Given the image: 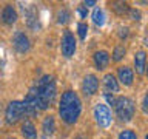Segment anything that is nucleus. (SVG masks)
Masks as SVG:
<instances>
[{"instance_id":"obj_1","label":"nucleus","mask_w":148,"mask_h":139,"mask_svg":"<svg viewBox=\"0 0 148 139\" xmlns=\"http://www.w3.org/2000/svg\"><path fill=\"white\" fill-rule=\"evenodd\" d=\"M80 111H82V102L79 99V96L71 90L65 91L59 102V114L62 120L66 122L68 125L76 124L79 116H80Z\"/></svg>"},{"instance_id":"obj_2","label":"nucleus","mask_w":148,"mask_h":139,"mask_svg":"<svg viewBox=\"0 0 148 139\" xmlns=\"http://www.w3.org/2000/svg\"><path fill=\"white\" fill-rule=\"evenodd\" d=\"M37 108L48 110L56 99V82L53 76H43L36 85Z\"/></svg>"},{"instance_id":"obj_3","label":"nucleus","mask_w":148,"mask_h":139,"mask_svg":"<svg viewBox=\"0 0 148 139\" xmlns=\"http://www.w3.org/2000/svg\"><path fill=\"white\" fill-rule=\"evenodd\" d=\"M114 108H116V114L120 120L123 122H128V120L133 119L134 116V102L133 99H130L127 96H120L116 99V104H114Z\"/></svg>"},{"instance_id":"obj_4","label":"nucleus","mask_w":148,"mask_h":139,"mask_svg":"<svg viewBox=\"0 0 148 139\" xmlns=\"http://www.w3.org/2000/svg\"><path fill=\"white\" fill-rule=\"evenodd\" d=\"M25 114V105L23 100H12L6 108V122L8 124H16L17 120H20V118Z\"/></svg>"},{"instance_id":"obj_5","label":"nucleus","mask_w":148,"mask_h":139,"mask_svg":"<svg viewBox=\"0 0 148 139\" xmlns=\"http://www.w3.org/2000/svg\"><path fill=\"white\" fill-rule=\"evenodd\" d=\"M94 118H96V122L100 125V127H110L111 125V111L106 105L103 104H96L94 105Z\"/></svg>"},{"instance_id":"obj_6","label":"nucleus","mask_w":148,"mask_h":139,"mask_svg":"<svg viewBox=\"0 0 148 139\" xmlns=\"http://www.w3.org/2000/svg\"><path fill=\"white\" fill-rule=\"evenodd\" d=\"M76 53V39L69 31H65L62 37V54L65 57H73Z\"/></svg>"},{"instance_id":"obj_7","label":"nucleus","mask_w":148,"mask_h":139,"mask_svg":"<svg viewBox=\"0 0 148 139\" xmlns=\"http://www.w3.org/2000/svg\"><path fill=\"white\" fill-rule=\"evenodd\" d=\"M23 105H25V114L28 116H36L39 108H37V96H36V87H32L29 93L26 94L25 100H23Z\"/></svg>"},{"instance_id":"obj_8","label":"nucleus","mask_w":148,"mask_h":139,"mask_svg":"<svg viewBox=\"0 0 148 139\" xmlns=\"http://www.w3.org/2000/svg\"><path fill=\"white\" fill-rule=\"evenodd\" d=\"M97 88H99V79H97L94 74H88L83 79V83H82V90L86 96H92L97 93Z\"/></svg>"},{"instance_id":"obj_9","label":"nucleus","mask_w":148,"mask_h":139,"mask_svg":"<svg viewBox=\"0 0 148 139\" xmlns=\"http://www.w3.org/2000/svg\"><path fill=\"white\" fill-rule=\"evenodd\" d=\"M12 43H14V48H16L18 53H26V51L29 50V46H31L28 36L25 34V32H22V31H17L16 34H14Z\"/></svg>"},{"instance_id":"obj_10","label":"nucleus","mask_w":148,"mask_h":139,"mask_svg":"<svg viewBox=\"0 0 148 139\" xmlns=\"http://www.w3.org/2000/svg\"><path fill=\"white\" fill-rule=\"evenodd\" d=\"M92 60H94L97 70H105L110 63V54L106 51H96L94 56H92Z\"/></svg>"},{"instance_id":"obj_11","label":"nucleus","mask_w":148,"mask_h":139,"mask_svg":"<svg viewBox=\"0 0 148 139\" xmlns=\"http://www.w3.org/2000/svg\"><path fill=\"white\" fill-rule=\"evenodd\" d=\"M117 76H119V81L122 82L123 85L130 87V85L133 83L134 73H133L131 68H128V67H120V68L117 70Z\"/></svg>"},{"instance_id":"obj_12","label":"nucleus","mask_w":148,"mask_h":139,"mask_svg":"<svg viewBox=\"0 0 148 139\" xmlns=\"http://www.w3.org/2000/svg\"><path fill=\"white\" fill-rule=\"evenodd\" d=\"M145 63H147V54L145 51H137L134 56V68L137 74H145Z\"/></svg>"},{"instance_id":"obj_13","label":"nucleus","mask_w":148,"mask_h":139,"mask_svg":"<svg viewBox=\"0 0 148 139\" xmlns=\"http://www.w3.org/2000/svg\"><path fill=\"white\" fill-rule=\"evenodd\" d=\"M2 19H3V22L6 23V25H12V23H16L17 22L16 9H14L11 5H6L5 9H3V12H2Z\"/></svg>"},{"instance_id":"obj_14","label":"nucleus","mask_w":148,"mask_h":139,"mask_svg":"<svg viewBox=\"0 0 148 139\" xmlns=\"http://www.w3.org/2000/svg\"><path fill=\"white\" fill-rule=\"evenodd\" d=\"M22 134L25 136V139H36L37 138V130L31 120H25L22 124Z\"/></svg>"},{"instance_id":"obj_15","label":"nucleus","mask_w":148,"mask_h":139,"mask_svg":"<svg viewBox=\"0 0 148 139\" xmlns=\"http://www.w3.org/2000/svg\"><path fill=\"white\" fill-rule=\"evenodd\" d=\"M102 81H103L105 91H113V93L119 91V83H117V81H116V77L113 74H105Z\"/></svg>"},{"instance_id":"obj_16","label":"nucleus","mask_w":148,"mask_h":139,"mask_svg":"<svg viewBox=\"0 0 148 139\" xmlns=\"http://www.w3.org/2000/svg\"><path fill=\"white\" fill-rule=\"evenodd\" d=\"M42 128H43L45 134H53L56 130V120L53 116H46L43 119V124H42Z\"/></svg>"},{"instance_id":"obj_17","label":"nucleus","mask_w":148,"mask_h":139,"mask_svg":"<svg viewBox=\"0 0 148 139\" xmlns=\"http://www.w3.org/2000/svg\"><path fill=\"white\" fill-rule=\"evenodd\" d=\"M92 22H94L96 26H102L105 23V12L102 8H96L92 11Z\"/></svg>"},{"instance_id":"obj_18","label":"nucleus","mask_w":148,"mask_h":139,"mask_svg":"<svg viewBox=\"0 0 148 139\" xmlns=\"http://www.w3.org/2000/svg\"><path fill=\"white\" fill-rule=\"evenodd\" d=\"M125 53H127V50H125L123 45H117L113 51V60H116V62H119V60H122L125 57Z\"/></svg>"},{"instance_id":"obj_19","label":"nucleus","mask_w":148,"mask_h":139,"mask_svg":"<svg viewBox=\"0 0 148 139\" xmlns=\"http://www.w3.org/2000/svg\"><path fill=\"white\" fill-rule=\"evenodd\" d=\"M25 17H26V23H28V26L36 28V23H34V22H37V16H36L34 8H31L29 11H28V12L25 14Z\"/></svg>"},{"instance_id":"obj_20","label":"nucleus","mask_w":148,"mask_h":139,"mask_svg":"<svg viewBox=\"0 0 148 139\" xmlns=\"http://www.w3.org/2000/svg\"><path fill=\"white\" fill-rule=\"evenodd\" d=\"M69 20V12H68V9H59V12H57V22L60 23V25H63V23H66Z\"/></svg>"},{"instance_id":"obj_21","label":"nucleus","mask_w":148,"mask_h":139,"mask_svg":"<svg viewBox=\"0 0 148 139\" xmlns=\"http://www.w3.org/2000/svg\"><path fill=\"white\" fill-rule=\"evenodd\" d=\"M113 8L117 14H123L128 11V5L125 2H116V3H113Z\"/></svg>"},{"instance_id":"obj_22","label":"nucleus","mask_w":148,"mask_h":139,"mask_svg":"<svg viewBox=\"0 0 148 139\" xmlns=\"http://www.w3.org/2000/svg\"><path fill=\"white\" fill-rule=\"evenodd\" d=\"M77 32H79V37L82 40L86 39V34H88V25L86 23H79L77 25Z\"/></svg>"},{"instance_id":"obj_23","label":"nucleus","mask_w":148,"mask_h":139,"mask_svg":"<svg viewBox=\"0 0 148 139\" xmlns=\"http://www.w3.org/2000/svg\"><path fill=\"white\" fill-rule=\"evenodd\" d=\"M119 139H137V134L134 133L133 130H123V131L119 134Z\"/></svg>"},{"instance_id":"obj_24","label":"nucleus","mask_w":148,"mask_h":139,"mask_svg":"<svg viewBox=\"0 0 148 139\" xmlns=\"http://www.w3.org/2000/svg\"><path fill=\"white\" fill-rule=\"evenodd\" d=\"M128 14H130V19L131 20H140V11L136 8H131V9H128Z\"/></svg>"},{"instance_id":"obj_25","label":"nucleus","mask_w":148,"mask_h":139,"mask_svg":"<svg viewBox=\"0 0 148 139\" xmlns=\"http://www.w3.org/2000/svg\"><path fill=\"white\" fill-rule=\"evenodd\" d=\"M105 99L108 100L111 105H114V104H116V97H114L113 94H110V93H105Z\"/></svg>"},{"instance_id":"obj_26","label":"nucleus","mask_w":148,"mask_h":139,"mask_svg":"<svg viewBox=\"0 0 148 139\" xmlns=\"http://www.w3.org/2000/svg\"><path fill=\"white\" fill-rule=\"evenodd\" d=\"M119 36H120V37H127V36H128V28H120Z\"/></svg>"},{"instance_id":"obj_27","label":"nucleus","mask_w":148,"mask_h":139,"mask_svg":"<svg viewBox=\"0 0 148 139\" xmlns=\"http://www.w3.org/2000/svg\"><path fill=\"white\" fill-rule=\"evenodd\" d=\"M77 12H79V16H80V17H86V11H85L83 8H79Z\"/></svg>"},{"instance_id":"obj_28","label":"nucleus","mask_w":148,"mask_h":139,"mask_svg":"<svg viewBox=\"0 0 148 139\" xmlns=\"http://www.w3.org/2000/svg\"><path fill=\"white\" fill-rule=\"evenodd\" d=\"M83 5H85V6H94L96 2L94 0H88V2H83Z\"/></svg>"},{"instance_id":"obj_29","label":"nucleus","mask_w":148,"mask_h":139,"mask_svg":"<svg viewBox=\"0 0 148 139\" xmlns=\"http://www.w3.org/2000/svg\"><path fill=\"white\" fill-rule=\"evenodd\" d=\"M143 111L147 113V96L143 97Z\"/></svg>"},{"instance_id":"obj_30","label":"nucleus","mask_w":148,"mask_h":139,"mask_svg":"<svg viewBox=\"0 0 148 139\" xmlns=\"http://www.w3.org/2000/svg\"><path fill=\"white\" fill-rule=\"evenodd\" d=\"M76 139H86V138H85V136H83V134H79V136H77Z\"/></svg>"}]
</instances>
